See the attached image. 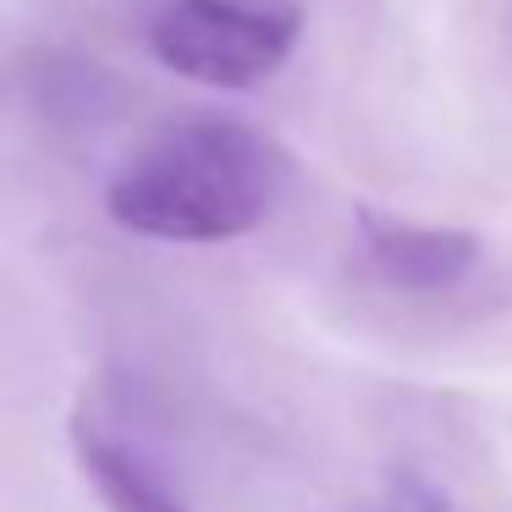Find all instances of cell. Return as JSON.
Listing matches in <instances>:
<instances>
[{
    "instance_id": "obj_1",
    "label": "cell",
    "mask_w": 512,
    "mask_h": 512,
    "mask_svg": "<svg viewBox=\"0 0 512 512\" xmlns=\"http://www.w3.org/2000/svg\"><path fill=\"white\" fill-rule=\"evenodd\" d=\"M281 193V160L237 116H177L149 133L105 188L116 226L155 243H226L254 232Z\"/></svg>"
},
{
    "instance_id": "obj_2",
    "label": "cell",
    "mask_w": 512,
    "mask_h": 512,
    "mask_svg": "<svg viewBox=\"0 0 512 512\" xmlns=\"http://www.w3.org/2000/svg\"><path fill=\"white\" fill-rule=\"evenodd\" d=\"M303 39L298 0H166L149 23L160 67L199 89H254Z\"/></svg>"
},
{
    "instance_id": "obj_3",
    "label": "cell",
    "mask_w": 512,
    "mask_h": 512,
    "mask_svg": "<svg viewBox=\"0 0 512 512\" xmlns=\"http://www.w3.org/2000/svg\"><path fill=\"white\" fill-rule=\"evenodd\" d=\"M72 446H78V463L89 474V485L100 490V501L111 512H193L182 501V490L144 457V446H133L105 419L83 413L78 430H72Z\"/></svg>"
},
{
    "instance_id": "obj_4",
    "label": "cell",
    "mask_w": 512,
    "mask_h": 512,
    "mask_svg": "<svg viewBox=\"0 0 512 512\" xmlns=\"http://www.w3.org/2000/svg\"><path fill=\"white\" fill-rule=\"evenodd\" d=\"M369 226V248H375L380 270L391 281H413V287H441V281L463 276L474 265V237L463 232H424V226H397V221H375Z\"/></svg>"
},
{
    "instance_id": "obj_5",
    "label": "cell",
    "mask_w": 512,
    "mask_h": 512,
    "mask_svg": "<svg viewBox=\"0 0 512 512\" xmlns=\"http://www.w3.org/2000/svg\"><path fill=\"white\" fill-rule=\"evenodd\" d=\"M391 512H435V507H391Z\"/></svg>"
}]
</instances>
